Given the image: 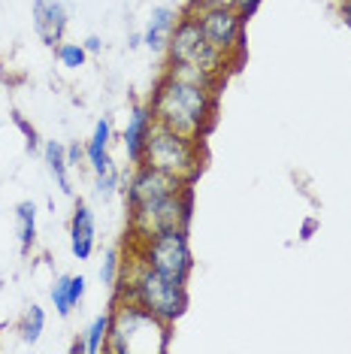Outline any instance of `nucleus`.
<instances>
[{
    "label": "nucleus",
    "mask_w": 351,
    "mask_h": 354,
    "mask_svg": "<svg viewBox=\"0 0 351 354\" xmlns=\"http://www.w3.org/2000/svg\"><path fill=\"white\" fill-rule=\"evenodd\" d=\"M30 21H34L39 43L55 49L58 43H64L70 15H67V6H64L61 0H34V3H30Z\"/></svg>",
    "instance_id": "9d476101"
},
{
    "label": "nucleus",
    "mask_w": 351,
    "mask_h": 354,
    "mask_svg": "<svg viewBox=\"0 0 351 354\" xmlns=\"http://www.w3.org/2000/svg\"><path fill=\"white\" fill-rule=\"evenodd\" d=\"M12 122H15V127H19L21 133H25L28 149H30V151H37V149H39V136H37V131H34V124H28L21 115H12Z\"/></svg>",
    "instance_id": "393cba45"
},
{
    "label": "nucleus",
    "mask_w": 351,
    "mask_h": 354,
    "mask_svg": "<svg viewBox=\"0 0 351 354\" xmlns=\"http://www.w3.org/2000/svg\"><path fill=\"white\" fill-rule=\"evenodd\" d=\"M336 10H339V21H342V25H345V28L351 30V0H339V6H336Z\"/></svg>",
    "instance_id": "c756f323"
},
{
    "label": "nucleus",
    "mask_w": 351,
    "mask_h": 354,
    "mask_svg": "<svg viewBox=\"0 0 351 354\" xmlns=\"http://www.w3.org/2000/svg\"><path fill=\"white\" fill-rule=\"evenodd\" d=\"M236 0H188L185 10H230Z\"/></svg>",
    "instance_id": "a878e982"
},
{
    "label": "nucleus",
    "mask_w": 351,
    "mask_h": 354,
    "mask_svg": "<svg viewBox=\"0 0 351 354\" xmlns=\"http://www.w3.org/2000/svg\"><path fill=\"white\" fill-rule=\"evenodd\" d=\"M85 291H88V279L79 272V276H70V294H73V303H76V309L82 306L85 300Z\"/></svg>",
    "instance_id": "bb28decb"
},
{
    "label": "nucleus",
    "mask_w": 351,
    "mask_h": 354,
    "mask_svg": "<svg viewBox=\"0 0 351 354\" xmlns=\"http://www.w3.org/2000/svg\"><path fill=\"white\" fill-rule=\"evenodd\" d=\"M155 127V115H151L149 103H137L127 115V124L122 131V146H124V155H127V164H142V151H146V142H149V133Z\"/></svg>",
    "instance_id": "ddd939ff"
},
{
    "label": "nucleus",
    "mask_w": 351,
    "mask_h": 354,
    "mask_svg": "<svg viewBox=\"0 0 351 354\" xmlns=\"http://www.w3.org/2000/svg\"><path fill=\"white\" fill-rule=\"evenodd\" d=\"M131 248H137L140 257L149 263L151 270L164 272V276H170V279H179V281L191 279V270H194V254H191L188 230L158 233V236L142 239V243H131Z\"/></svg>",
    "instance_id": "0eeeda50"
},
{
    "label": "nucleus",
    "mask_w": 351,
    "mask_h": 354,
    "mask_svg": "<svg viewBox=\"0 0 351 354\" xmlns=\"http://www.w3.org/2000/svg\"><path fill=\"white\" fill-rule=\"evenodd\" d=\"M191 212H194V185L155 203L127 209V243H142L170 230H188Z\"/></svg>",
    "instance_id": "39448f33"
},
{
    "label": "nucleus",
    "mask_w": 351,
    "mask_h": 354,
    "mask_svg": "<svg viewBox=\"0 0 351 354\" xmlns=\"http://www.w3.org/2000/svg\"><path fill=\"white\" fill-rule=\"evenodd\" d=\"M82 46H85L88 55H100V52H103V39H100L97 34H88V37L82 39Z\"/></svg>",
    "instance_id": "c85d7f7f"
},
{
    "label": "nucleus",
    "mask_w": 351,
    "mask_h": 354,
    "mask_svg": "<svg viewBox=\"0 0 351 354\" xmlns=\"http://www.w3.org/2000/svg\"><path fill=\"white\" fill-rule=\"evenodd\" d=\"M260 3H263V0H236V3H234V10H236L239 15H243L245 21H249L252 15L260 10Z\"/></svg>",
    "instance_id": "cd10ccee"
},
{
    "label": "nucleus",
    "mask_w": 351,
    "mask_h": 354,
    "mask_svg": "<svg viewBox=\"0 0 351 354\" xmlns=\"http://www.w3.org/2000/svg\"><path fill=\"white\" fill-rule=\"evenodd\" d=\"M109 330H113V312H109V309L91 318V324L82 330V333H85V345H88V354H100V351H106Z\"/></svg>",
    "instance_id": "a211bd4d"
},
{
    "label": "nucleus",
    "mask_w": 351,
    "mask_h": 354,
    "mask_svg": "<svg viewBox=\"0 0 351 354\" xmlns=\"http://www.w3.org/2000/svg\"><path fill=\"white\" fill-rule=\"evenodd\" d=\"M122 267H124V254H122V248H106L103 252V261H100V281H103V288H113L115 291V285H118V279H122Z\"/></svg>",
    "instance_id": "412c9836"
},
{
    "label": "nucleus",
    "mask_w": 351,
    "mask_h": 354,
    "mask_svg": "<svg viewBox=\"0 0 351 354\" xmlns=\"http://www.w3.org/2000/svg\"><path fill=\"white\" fill-rule=\"evenodd\" d=\"M67 164L70 170H79V167H85V142H67Z\"/></svg>",
    "instance_id": "b1692460"
},
{
    "label": "nucleus",
    "mask_w": 351,
    "mask_h": 354,
    "mask_svg": "<svg viewBox=\"0 0 351 354\" xmlns=\"http://www.w3.org/2000/svg\"><path fill=\"white\" fill-rule=\"evenodd\" d=\"M164 61H179V64H197V67H206L218 76H230V70H236V64L221 55L218 49H212L203 37V28L197 21V15L191 10H182L179 21H176L170 43L164 49Z\"/></svg>",
    "instance_id": "423d86ee"
},
{
    "label": "nucleus",
    "mask_w": 351,
    "mask_h": 354,
    "mask_svg": "<svg viewBox=\"0 0 351 354\" xmlns=\"http://www.w3.org/2000/svg\"><path fill=\"white\" fill-rule=\"evenodd\" d=\"M43 160H46V170L55 179L61 194L73 197V182H70V164H67V146L58 140H46L43 142Z\"/></svg>",
    "instance_id": "dca6fc26"
},
{
    "label": "nucleus",
    "mask_w": 351,
    "mask_h": 354,
    "mask_svg": "<svg viewBox=\"0 0 351 354\" xmlns=\"http://www.w3.org/2000/svg\"><path fill=\"white\" fill-rule=\"evenodd\" d=\"M115 297L140 303L151 315H158L167 324H176L188 309V281L170 279L164 272L151 270L140 257L137 248H131V254H124V267H122V279L115 285Z\"/></svg>",
    "instance_id": "f03ea898"
},
{
    "label": "nucleus",
    "mask_w": 351,
    "mask_h": 354,
    "mask_svg": "<svg viewBox=\"0 0 351 354\" xmlns=\"http://www.w3.org/2000/svg\"><path fill=\"white\" fill-rule=\"evenodd\" d=\"M113 330H109L106 351L113 354H164L170 348L173 324H167L140 303L115 297L113 300Z\"/></svg>",
    "instance_id": "7ed1b4c3"
},
{
    "label": "nucleus",
    "mask_w": 351,
    "mask_h": 354,
    "mask_svg": "<svg viewBox=\"0 0 351 354\" xmlns=\"http://www.w3.org/2000/svg\"><path fill=\"white\" fill-rule=\"evenodd\" d=\"M218 97L221 94L176 82V79L161 73V79L151 88L149 109L155 115V124L203 142L215 124V115H218Z\"/></svg>",
    "instance_id": "f257e3e1"
},
{
    "label": "nucleus",
    "mask_w": 351,
    "mask_h": 354,
    "mask_svg": "<svg viewBox=\"0 0 351 354\" xmlns=\"http://www.w3.org/2000/svg\"><path fill=\"white\" fill-rule=\"evenodd\" d=\"M137 46H142V34H131L127 37V49H137Z\"/></svg>",
    "instance_id": "2f4dec72"
},
{
    "label": "nucleus",
    "mask_w": 351,
    "mask_h": 354,
    "mask_svg": "<svg viewBox=\"0 0 351 354\" xmlns=\"http://www.w3.org/2000/svg\"><path fill=\"white\" fill-rule=\"evenodd\" d=\"M182 188H191V185L173 179V176L155 170L149 164H133V167H127V173H122V194L127 200V209L179 194Z\"/></svg>",
    "instance_id": "1a4fd4ad"
},
{
    "label": "nucleus",
    "mask_w": 351,
    "mask_h": 354,
    "mask_svg": "<svg viewBox=\"0 0 351 354\" xmlns=\"http://www.w3.org/2000/svg\"><path fill=\"white\" fill-rule=\"evenodd\" d=\"M94 248H97V218H94V209L85 200H76L73 215H70V254L76 261H91Z\"/></svg>",
    "instance_id": "9b49d317"
},
{
    "label": "nucleus",
    "mask_w": 351,
    "mask_h": 354,
    "mask_svg": "<svg viewBox=\"0 0 351 354\" xmlns=\"http://www.w3.org/2000/svg\"><path fill=\"white\" fill-rule=\"evenodd\" d=\"M43 330H46V309L39 303H30L19 321V339L25 345H37Z\"/></svg>",
    "instance_id": "6ab92c4d"
},
{
    "label": "nucleus",
    "mask_w": 351,
    "mask_h": 354,
    "mask_svg": "<svg viewBox=\"0 0 351 354\" xmlns=\"http://www.w3.org/2000/svg\"><path fill=\"white\" fill-rule=\"evenodd\" d=\"M179 15L182 12L173 10V6H155V10H151L146 28H142V46H146L151 55H164L176 21H179Z\"/></svg>",
    "instance_id": "4468645a"
},
{
    "label": "nucleus",
    "mask_w": 351,
    "mask_h": 354,
    "mask_svg": "<svg viewBox=\"0 0 351 354\" xmlns=\"http://www.w3.org/2000/svg\"><path fill=\"white\" fill-rule=\"evenodd\" d=\"M203 142L200 140H188V136L170 131V127L155 124L149 133L146 151H142V164L155 167L173 179L194 185L203 173Z\"/></svg>",
    "instance_id": "20e7f679"
},
{
    "label": "nucleus",
    "mask_w": 351,
    "mask_h": 354,
    "mask_svg": "<svg viewBox=\"0 0 351 354\" xmlns=\"http://www.w3.org/2000/svg\"><path fill=\"white\" fill-rule=\"evenodd\" d=\"M164 76L176 79V82H185V85H194V88H203V91H215L221 94V88H225L227 79L212 73V70L206 67H197V64H179V61H164Z\"/></svg>",
    "instance_id": "2eb2a0df"
},
{
    "label": "nucleus",
    "mask_w": 351,
    "mask_h": 354,
    "mask_svg": "<svg viewBox=\"0 0 351 354\" xmlns=\"http://www.w3.org/2000/svg\"><path fill=\"white\" fill-rule=\"evenodd\" d=\"M15 236H19V248L25 254L37 245V206L30 200H21L15 206Z\"/></svg>",
    "instance_id": "f3484780"
},
{
    "label": "nucleus",
    "mask_w": 351,
    "mask_h": 354,
    "mask_svg": "<svg viewBox=\"0 0 351 354\" xmlns=\"http://www.w3.org/2000/svg\"><path fill=\"white\" fill-rule=\"evenodd\" d=\"M109 146H113V118L103 115L94 122L91 136L85 140V167L91 170V176H103V173L118 170Z\"/></svg>",
    "instance_id": "f8f14e48"
},
{
    "label": "nucleus",
    "mask_w": 351,
    "mask_h": 354,
    "mask_svg": "<svg viewBox=\"0 0 351 354\" xmlns=\"http://www.w3.org/2000/svg\"><path fill=\"white\" fill-rule=\"evenodd\" d=\"M70 351L73 354H88V345H85V333H79L76 339H73V345H70Z\"/></svg>",
    "instance_id": "7c9ffc66"
},
{
    "label": "nucleus",
    "mask_w": 351,
    "mask_h": 354,
    "mask_svg": "<svg viewBox=\"0 0 351 354\" xmlns=\"http://www.w3.org/2000/svg\"><path fill=\"white\" fill-rule=\"evenodd\" d=\"M49 300H52V309L58 312L61 318H70V315H73L76 303H73V294H70V276H67V272L52 281V288H49Z\"/></svg>",
    "instance_id": "aec40b11"
},
{
    "label": "nucleus",
    "mask_w": 351,
    "mask_h": 354,
    "mask_svg": "<svg viewBox=\"0 0 351 354\" xmlns=\"http://www.w3.org/2000/svg\"><path fill=\"white\" fill-rule=\"evenodd\" d=\"M315 230V221H306L303 224V233H300V239H309V233Z\"/></svg>",
    "instance_id": "473e14b6"
},
{
    "label": "nucleus",
    "mask_w": 351,
    "mask_h": 354,
    "mask_svg": "<svg viewBox=\"0 0 351 354\" xmlns=\"http://www.w3.org/2000/svg\"><path fill=\"white\" fill-rule=\"evenodd\" d=\"M191 12L200 21L206 43H209L212 49H218L221 55H227L239 67V61H243V55H245L243 39H245V25H249V21H245L234 6H230V10H191Z\"/></svg>",
    "instance_id": "6e6552de"
},
{
    "label": "nucleus",
    "mask_w": 351,
    "mask_h": 354,
    "mask_svg": "<svg viewBox=\"0 0 351 354\" xmlns=\"http://www.w3.org/2000/svg\"><path fill=\"white\" fill-rule=\"evenodd\" d=\"M55 58H58L64 70H79L88 64V52L82 43H67V39H64V43L55 46Z\"/></svg>",
    "instance_id": "4be33fe9"
},
{
    "label": "nucleus",
    "mask_w": 351,
    "mask_h": 354,
    "mask_svg": "<svg viewBox=\"0 0 351 354\" xmlns=\"http://www.w3.org/2000/svg\"><path fill=\"white\" fill-rule=\"evenodd\" d=\"M94 179V194L100 200H113L118 191H122V170H113V173H103V176H91Z\"/></svg>",
    "instance_id": "5701e85b"
}]
</instances>
